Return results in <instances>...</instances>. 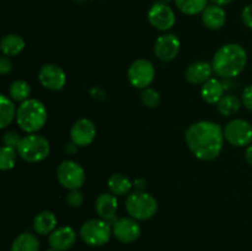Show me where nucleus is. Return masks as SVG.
Returning a JSON list of instances; mask_svg holds the SVG:
<instances>
[{"label": "nucleus", "instance_id": "obj_1", "mask_svg": "<svg viewBox=\"0 0 252 251\" xmlns=\"http://www.w3.org/2000/svg\"><path fill=\"white\" fill-rule=\"evenodd\" d=\"M189 152L198 160L212 161L220 155L224 145V129L212 121H198L185 132Z\"/></svg>", "mask_w": 252, "mask_h": 251}, {"label": "nucleus", "instance_id": "obj_2", "mask_svg": "<svg viewBox=\"0 0 252 251\" xmlns=\"http://www.w3.org/2000/svg\"><path fill=\"white\" fill-rule=\"evenodd\" d=\"M248 64L246 49L239 43H228L216 52L212 61L213 71L221 78H235L240 75Z\"/></svg>", "mask_w": 252, "mask_h": 251}, {"label": "nucleus", "instance_id": "obj_3", "mask_svg": "<svg viewBox=\"0 0 252 251\" xmlns=\"http://www.w3.org/2000/svg\"><path fill=\"white\" fill-rule=\"evenodd\" d=\"M47 118L48 113L46 106L37 98H29L25 102L20 103L17 107L16 122L27 134L41 130L47 123Z\"/></svg>", "mask_w": 252, "mask_h": 251}, {"label": "nucleus", "instance_id": "obj_4", "mask_svg": "<svg viewBox=\"0 0 252 251\" xmlns=\"http://www.w3.org/2000/svg\"><path fill=\"white\" fill-rule=\"evenodd\" d=\"M17 153L22 160L31 162V164H36V162H41L48 157L49 153H51V144L43 135L32 133V134L22 137L21 142L17 147Z\"/></svg>", "mask_w": 252, "mask_h": 251}, {"label": "nucleus", "instance_id": "obj_5", "mask_svg": "<svg viewBox=\"0 0 252 251\" xmlns=\"http://www.w3.org/2000/svg\"><path fill=\"white\" fill-rule=\"evenodd\" d=\"M159 204L154 196L144 191L133 192L126 199V211L135 220L152 219L157 214Z\"/></svg>", "mask_w": 252, "mask_h": 251}, {"label": "nucleus", "instance_id": "obj_6", "mask_svg": "<svg viewBox=\"0 0 252 251\" xmlns=\"http://www.w3.org/2000/svg\"><path fill=\"white\" fill-rule=\"evenodd\" d=\"M112 228L103 219H89L81 225L80 238L89 246H103L110 241Z\"/></svg>", "mask_w": 252, "mask_h": 251}, {"label": "nucleus", "instance_id": "obj_7", "mask_svg": "<svg viewBox=\"0 0 252 251\" xmlns=\"http://www.w3.org/2000/svg\"><path fill=\"white\" fill-rule=\"evenodd\" d=\"M57 177H58L59 184L68 191L80 189L86 180L85 170L79 162L74 161V160L62 161L57 169Z\"/></svg>", "mask_w": 252, "mask_h": 251}, {"label": "nucleus", "instance_id": "obj_8", "mask_svg": "<svg viewBox=\"0 0 252 251\" xmlns=\"http://www.w3.org/2000/svg\"><path fill=\"white\" fill-rule=\"evenodd\" d=\"M224 138L233 147H249L252 143V125L241 118L230 121L224 127Z\"/></svg>", "mask_w": 252, "mask_h": 251}, {"label": "nucleus", "instance_id": "obj_9", "mask_svg": "<svg viewBox=\"0 0 252 251\" xmlns=\"http://www.w3.org/2000/svg\"><path fill=\"white\" fill-rule=\"evenodd\" d=\"M154 79L155 68L152 62L148 59H137L128 68V80L133 88L144 90V89L149 88Z\"/></svg>", "mask_w": 252, "mask_h": 251}, {"label": "nucleus", "instance_id": "obj_10", "mask_svg": "<svg viewBox=\"0 0 252 251\" xmlns=\"http://www.w3.org/2000/svg\"><path fill=\"white\" fill-rule=\"evenodd\" d=\"M148 21L159 31H169L176 24V15L169 5L158 1L150 6L148 11Z\"/></svg>", "mask_w": 252, "mask_h": 251}, {"label": "nucleus", "instance_id": "obj_11", "mask_svg": "<svg viewBox=\"0 0 252 251\" xmlns=\"http://www.w3.org/2000/svg\"><path fill=\"white\" fill-rule=\"evenodd\" d=\"M38 81L44 89L51 91H59L65 86L66 75L63 68L57 64H44L38 71Z\"/></svg>", "mask_w": 252, "mask_h": 251}, {"label": "nucleus", "instance_id": "obj_12", "mask_svg": "<svg viewBox=\"0 0 252 251\" xmlns=\"http://www.w3.org/2000/svg\"><path fill=\"white\" fill-rule=\"evenodd\" d=\"M142 233L139 223L134 218H120L112 224V234L118 241L125 244L134 243Z\"/></svg>", "mask_w": 252, "mask_h": 251}, {"label": "nucleus", "instance_id": "obj_13", "mask_svg": "<svg viewBox=\"0 0 252 251\" xmlns=\"http://www.w3.org/2000/svg\"><path fill=\"white\" fill-rule=\"evenodd\" d=\"M96 126L89 118H79L70 128V139L78 147H88L95 140Z\"/></svg>", "mask_w": 252, "mask_h": 251}, {"label": "nucleus", "instance_id": "obj_14", "mask_svg": "<svg viewBox=\"0 0 252 251\" xmlns=\"http://www.w3.org/2000/svg\"><path fill=\"white\" fill-rule=\"evenodd\" d=\"M181 48V42L179 37L174 33H165L158 37L155 41L154 53L160 61L171 62L179 54Z\"/></svg>", "mask_w": 252, "mask_h": 251}, {"label": "nucleus", "instance_id": "obj_15", "mask_svg": "<svg viewBox=\"0 0 252 251\" xmlns=\"http://www.w3.org/2000/svg\"><path fill=\"white\" fill-rule=\"evenodd\" d=\"M76 243V233L71 226L63 225L57 228L49 235L48 244L56 251H66L73 248Z\"/></svg>", "mask_w": 252, "mask_h": 251}, {"label": "nucleus", "instance_id": "obj_16", "mask_svg": "<svg viewBox=\"0 0 252 251\" xmlns=\"http://www.w3.org/2000/svg\"><path fill=\"white\" fill-rule=\"evenodd\" d=\"M95 209L96 213L98 214L101 219L106 220L107 223L113 224L117 219H116V214H117L118 209V201L117 196L105 192L101 193L100 196L96 198L95 202Z\"/></svg>", "mask_w": 252, "mask_h": 251}, {"label": "nucleus", "instance_id": "obj_17", "mask_svg": "<svg viewBox=\"0 0 252 251\" xmlns=\"http://www.w3.org/2000/svg\"><path fill=\"white\" fill-rule=\"evenodd\" d=\"M213 73L214 71L212 63L198 61L189 64L186 73H185V76H186V80L189 84H193V85H203L206 81H208L212 78V74Z\"/></svg>", "mask_w": 252, "mask_h": 251}, {"label": "nucleus", "instance_id": "obj_18", "mask_svg": "<svg viewBox=\"0 0 252 251\" xmlns=\"http://www.w3.org/2000/svg\"><path fill=\"white\" fill-rule=\"evenodd\" d=\"M202 22L209 30H220L226 22V12L219 5H208L202 12Z\"/></svg>", "mask_w": 252, "mask_h": 251}, {"label": "nucleus", "instance_id": "obj_19", "mask_svg": "<svg viewBox=\"0 0 252 251\" xmlns=\"http://www.w3.org/2000/svg\"><path fill=\"white\" fill-rule=\"evenodd\" d=\"M201 96L204 102L217 105L224 96V86L217 78H211L202 85Z\"/></svg>", "mask_w": 252, "mask_h": 251}, {"label": "nucleus", "instance_id": "obj_20", "mask_svg": "<svg viewBox=\"0 0 252 251\" xmlns=\"http://www.w3.org/2000/svg\"><path fill=\"white\" fill-rule=\"evenodd\" d=\"M57 217L53 212L43 211L33 219V229L39 235H51L57 229Z\"/></svg>", "mask_w": 252, "mask_h": 251}, {"label": "nucleus", "instance_id": "obj_21", "mask_svg": "<svg viewBox=\"0 0 252 251\" xmlns=\"http://www.w3.org/2000/svg\"><path fill=\"white\" fill-rule=\"evenodd\" d=\"M25 39L20 34L7 33L0 41L1 53L6 57H16L25 49Z\"/></svg>", "mask_w": 252, "mask_h": 251}, {"label": "nucleus", "instance_id": "obj_22", "mask_svg": "<svg viewBox=\"0 0 252 251\" xmlns=\"http://www.w3.org/2000/svg\"><path fill=\"white\" fill-rule=\"evenodd\" d=\"M17 108L14 101L6 95L0 96V129H5L16 120Z\"/></svg>", "mask_w": 252, "mask_h": 251}, {"label": "nucleus", "instance_id": "obj_23", "mask_svg": "<svg viewBox=\"0 0 252 251\" xmlns=\"http://www.w3.org/2000/svg\"><path fill=\"white\" fill-rule=\"evenodd\" d=\"M108 189L115 196H126L132 189L133 184L126 175L113 174L107 181Z\"/></svg>", "mask_w": 252, "mask_h": 251}, {"label": "nucleus", "instance_id": "obj_24", "mask_svg": "<svg viewBox=\"0 0 252 251\" xmlns=\"http://www.w3.org/2000/svg\"><path fill=\"white\" fill-rule=\"evenodd\" d=\"M38 238L31 233H22L12 241L11 251H39Z\"/></svg>", "mask_w": 252, "mask_h": 251}, {"label": "nucleus", "instance_id": "obj_25", "mask_svg": "<svg viewBox=\"0 0 252 251\" xmlns=\"http://www.w3.org/2000/svg\"><path fill=\"white\" fill-rule=\"evenodd\" d=\"M241 107V101L235 95H225L217 103L218 112L224 117H230L239 112Z\"/></svg>", "mask_w": 252, "mask_h": 251}, {"label": "nucleus", "instance_id": "obj_26", "mask_svg": "<svg viewBox=\"0 0 252 251\" xmlns=\"http://www.w3.org/2000/svg\"><path fill=\"white\" fill-rule=\"evenodd\" d=\"M174 2L182 14L189 15V16L201 14L208 6L207 5L208 0H174Z\"/></svg>", "mask_w": 252, "mask_h": 251}, {"label": "nucleus", "instance_id": "obj_27", "mask_svg": "<svg viewBox=\"0 0 252 251\" xmlns=\"http://www.w3.org/2000/svg\"><path fill=\"white\" fill-rule=\"evenodd\" d=\"M10 98L17 102H25L31 98V86L25 80H15L9 88Z\"/></svg>", "mask_w": 252, "mask_h": 251}, {"label": "nucleus", "instance_id": "obj_28", "mask_svg": "<svg viewBox=\"0 0 252 251\" xmlns=\"http://www.w3.org/2000/svg\"><path fill=\"white\" fill-rule=\"evenodd\" d=\"M17 155H19L17 149L4 145L0 150V169L2 171L14 169L17 162Z\"/></svg>", "mask_w": 252, "mask_h": 251}, {"label": "nucleus", "instance_id": "obj_29", "mask_svg": "<svg viewBox=\"0 0 252 251\" xmlns=\"http://www.w3.org/2000/svg\"><path fill=\"white\" fill-rule=\"evenodd\" d=\"M140 100H142L144 106H147L149 108H154L160 103V94L155 89L147 88L144 90H142Z\"/></svg>", "mask_w": 252, "mask_h": 251}, {"label": "nucleus", "instance_id": "obj_30", "mask_svg": "<svg viewBox=\"0 0 252 251\" xmlns=\"http://www.w3.org/2000/svg\"><path fill=\"white\" fill-rule=\"evenodd\" d=\"M66 203L73 208H79L84 203V194L81 193L80 189H71L66 194Z\"/></svg>", "mask_w": 252, "mask_h": 251}, {"label": "nucleus", "instance_id": "obj_31", "mask_svg": "<svg viewBox=\"0 0 252 251\" xmlns=\"http://www.w3.org/2000/svg\"><path fill=\"white\" fill-rule=\"evenodd\" d=\"M21 139L22 138L20 137L19 133L15 132V130H9V132L5 133L4 137H2L4 145H6V147H10V148H14V149H17Z\"/></svg>", "mask_w": 252, "mask_h": 251}, {"label": "nucleus", "instance_id": "obj_32", "mask_svg": "<svg viewBox=\"0 0 252 251\" xmlns=\"http://www.w3.org/2000/svg\"><path fill=\"white\" fill-rule=\"evenodd\" d=\"M241 102L245 106L248 110H250L252 112V85L246 86L243 91V95H241Z\"/></svg>", "mask_w": 252, "mask_h": 251}, {"label": "nucleus", "instance_id": "obj_33", "mask_svg": "<svg viewBox=\"0 0 252 251\" xmlns=\"http://www.w3.org/2000/svg\"><path fill=\"white\" fill-rule=\"evenodd\" d=\"M241 20L246 27L252 30V4L246 5L244 7L243 12H241Z\"/></svg>", "mask_w": 252, "mask_h": 251}, {"label": "nucleus", "instance_id": "obj_34", "mask_svg": "<svg viewBox=\"0 0 252 251\" xmlns=\"http://www.w3.org/2000/svg\"><path fill=\"white\" fill-rule=\"evenodd\" d=\"M11 70H12L11 59L6 56H2L1 58H0V73H1L2 75H6V74H9Z\"/></svg>", "mask_w": 252, "mask_h": 251}, {"label": "nucleus", "instance_id": "obj_35", "mask_svg": "<svg viewBox=\"0 0 252 251\" xmlns=\"http://www.w3.org/2000/svg\"><path fill=\"white\" fill-rule=\"evenodd\" d=\"M245 160L249 165L252 166V143L246 148V152H245Z\"/></svg>", "mask_w": 252, "mask_h": 251}, {"label": "nucleus", "instance_id": "obj_36", "mask_svg": "<svg viewBox=\"0 0 252 251\" xmlns=\"http://www.w3.org/2000/svg\"><path fill=\"white\" fill-rule=\"evenodd\" d=\"M233 1L234 0H212V2H214L216 5H219V6H224V5H228Z\"/></svg>", "mask_w": 252, "mask_h": 251}, {"label": "nucleus", "instance_id": "obj_37", "mask_svg": "<svg viewBox=\"0 0 252 251\" xmlns=\"http://www.w3.org/2000/svg\"><path fill=\"white\" fill-rule=\"evenodd\" d=\"M76 148H78V145H75L74 143H71V144H66L65 152L69 153V154H70V153H75Z\"/></svg>", "mask_w": 252, "mask_h": 251}, {"label": "nucleus", "instance_id": "obj_38", "mask_svg": "<svg viewBox=\"0 0 252 251\" xmlns=\"http://www.w3.org/2000/svg\"><path fill=\"white\" fill-rule=\"evenodd\" d=\"M158 1L161 2V4H166V5H169V2H170V1H172V0H158Z\"/></svg>", "mask_w": 252, "mask_h": 251}, {"label": "nucleus", "instance_id": "obj_39", "mask_svg": "<svg viewBox=\"0 0 252 251\" xmlns=\"http://www.w3.org/2000/svg\"><path fill=\"white\" fill-rule=\"evenodd\" d=\"M46 251H56V250H53V249H48V250H46Z\"/></svg>", "mask_w": 252, "mask_h": 251}]
</instances>
